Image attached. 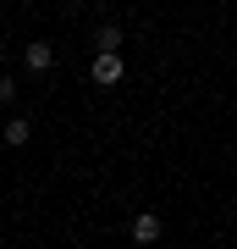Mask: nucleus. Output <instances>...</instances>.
<instances>
[{
	"instance_id": "f257e3e1",
	"label": "nucleus",
	"mask_w": 237,
	"mask_h": 249,
	"mask_svg": "<svg viewBox=\"0 0 237 249\" xmlns=\"http://www.w3.org/2000/svg\"><path fill=\"white\" fill-rule=\"evenodd\" d=\"M88 78H94L99 89H116V83L127 78V67H122V50H99V55H94V67H88Z\"/></svg>"
},
{
	"instance_id": "f03ea898",
	"label": "nucleus",
	"mask_w": 237,
	"mask_h": 249,
	"mask_svg": "<svg viewBox=\"0 0 237 249\" xmlns=\"http://www.w3.org/2000/svg\"><path fill=\"white\" fill-rule=\"evenodd\" d=\"M160 232H166V222H160L155 211H138V216H132V244H155Z\"/></svg>"
},
{
	"instance_id": "7ed1b4c3",
	"label": "nucleus",
	"mask_w": 237,
	"mask_h": 249,
	"mask_svg": "<svg viewBox=\"0 0 237 249\" xmlns=\"http://www.w3.org/2000/svg\"><path fill=\"white\" fill-rule=\"evenodd\" d=\"M22 61H28V72H50V67H55V45H44V39H33Z\"/></svg>"
},
{
	"instance_id": "20e7f679",
	"label": "nucleus",
	"mask_w": 237,
	"mask_h": 249,
	"mask_svg": "<svg viewBox=\"0 0 237 249\" xmlns=\"http://www.w3.org/2000/svg\"><path fill=\"white\" fill-rule=\"evenodd\" d=\"M122 39H127L122 28H116V22H105V28L94 34V45H99V50H122Z\"/></svg>"
},
{
	"instance_id": "39448f33",
	"label": "nucleus",
	"mask_w": 237,
	"mask_h": 249,
	"mask_svg": "<svg viewBox=\"0 0 237 249\" xmlns=\"http://www.w3.org/2000/svg\"><path fill=\"white\" fill-rule=\"evenodd\" d=\"M0 133H6V144H28V139H33V122H22V116H17V122H6Z\"/></svg>"
},
{
	"instance_id": "423d86ee",
	"label": "nucleus",
	"mask_w": 237,
	"mask_h": 249,
	"mask_svg": "<svg viewBox=\"0 0 237 249\" xmlns=\"http://www.w3.org/2000/svg\"><path fill=\"white\" fill-rule=\"evenodd\" d=\"M0 144H6V133H0Z\"/></svg>"
}]
</instances>
